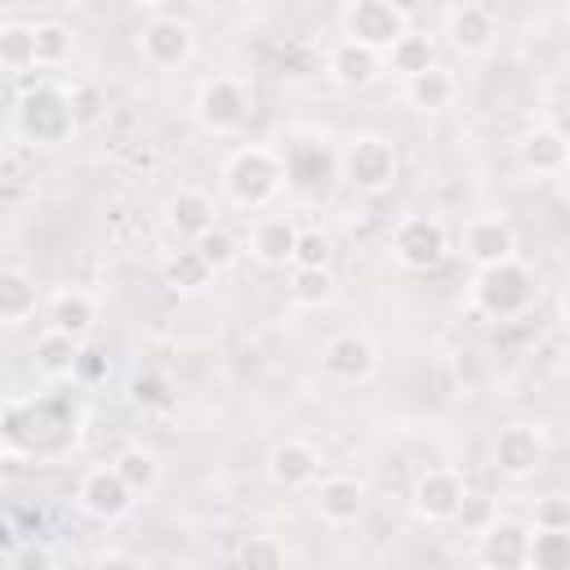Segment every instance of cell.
I'll return each instance as SVG.
<instances>
[{"mask_svg": "<svg viewBox=\"0 0 570 570\" xmlns=\"http://www.w3.org/2000/svg\"><path fill=\"white\" fill-rule=\"evenodd\" d=\"M285 187V165H281V151L263 147V142H249V147H236L227 160H223V191L232 205L240 209H263L281 196Z\"/></svg>", "mask_w": 570, "mask_h": 570, "instance_id": "6da1fadb", "label": "cell"}, {"mask_svg": "<svg viewBox=\"0 0 570 570\" xmlns=\"http://www.w3.org/2000/svg\"><path fill=\"white\" fill-rule=\"evenodd\" d=\"M534 303V272L521 258L472 272V307L490 321H512Z\"/></svg>", "mask_w": 570, "mask_h": 570, "instance_id": "7a4b0ae2", "label": "cell"}, {"mask_svg": "<svg viewBox=\"0 0 570 570\" xmlns=\"http://www.w3.org/2000/svg\"><path fill=\"white\" fill-rule=\"evenodd\" d=\"M13 125H18V134H22L27 142H36V147H58V142H67L71 129H76L67 89H58V85H36V89H27V94L18 98V107H13Z\"/></svg>", "mask_w": 570, "mask_h": 570, "instance_id": "3957f363", "label": "cell"}, {"mask_svg": "<svg viewBox=\"0 0 570 570\" xmlns=\"http://www.w3.org/2000/svg\"><path fill=\"white\" fill-rule=\"evenodd\" d=\"M401 174V160H396V147L379 134H356L343 151H338V178L361 191V196H383Z\"/></svg>", "mask_w": 570, "mask_h": 570, "instance_id": "277c9868", "label": "cell"}, {"mask_svg": "<svg viewBox=\"0 0 570 570\" xmlns=\"http://www.w3.org/2000/svg\"><path fill=\"white\" fill-rule=\"evenodd\" d=\"M338 27H343V40H356L374 53H387L392 40L410 31V13L392 0H347L338 9Z\"/></svg>", "mask_w": 570, "mask_h": 570, "instance_id": "5b68a950", "label": "cell"}, {"mask_svg": "<svg viewBox=\"0 0 570 570\" xmlns=\"http://www.w3.org/2000/svg\"><path fill=\"white\" fill-rule=\"evenodd\" d=\"M138 53L156 71H178L196 53V27L187 18H178V13H156L138 31Z\"/></svg>", "mask_w": 570, "mask_h": 570, "instance_id": "8992f818", "label": "cell"}, {"mask_svg": "<svg viewBox=\"0 0 570 570\" xmlns=\"http://www.w3.org/2000/svg\"><path fill=\"white\" fill-rule=\"evenodd\" d=\"M196 120H200L205 134H218V138L236 134L249 120V89H245V80H236V76L200 80V89H196Z\"/></svg>", "mask_w": 570, "mask_h": 570, "instance_id": "52a82bcc", "label": "cell"}, {"mask_svg": "<svg viewBox=\"0 0 570 570\" xmlns=\"http://www.w3.org/2000/svg\"><path fill=\"white\" fill-rule=\"evenodd\" d=\"M392 254L410 272H432L450 254V236H445L441 218H432V214H405L392 227Z\"/></svg>", "mask_w": 570, "mask_h": 570, "instance_id": "ba28073f", "label": "cell"}, {"mask_svg": "<svg viewBox=\"0 0 570 570\" xmlns=\"http://www.w3.org/2000/svg\"><path fill=\"white\" fill-rule=\"evenodd\" d=\"M494 36H499V22H494V9L490 4L463 0V4H450L445 9V40H450L454 53L485 58L494 49Z\"/></svg>", "mask_w": 570, "mask_h": 570, "instance_id": "9c48e42d", "label": "cell"}, {"mask_svg": "<svg viewBox=\"0 0 570 570\" xmlns=\"http://www.w3.org/2000/svg\"><path fill=\"white\" fill-rule=\"evenodd\" d=\"M321 370L334 383H365L379 370V347L361 330H343L321 347Z\"/></svg>", "mask_w": 570, "mask_h": 570, "instance_id": "30bf717a", "label": "cell"}, {"mask_svg": "<svg viewBox=\"0 0 570 570\" xmlns=\"http://www.w3.org/2000/svg\"><path fill=\"white\" fill-rule=\"evenodd\" d=\"M543 454H548V450H543V436H539V428H530V423H508V428H499L494 450H490L494 472L508 476V481L534 476V472L543 468Z\"/></svg>", "mask_w": 570, "mask_h": 570, "instance_id": "8fae6325", "label": "cell"}, {"mask_svg": "<svg viewBox=\"0 0 570 570\" xmlns=\"http://www.w3.org/2000/svg\"><path fill=\"white\" fill-rule=\"evenodd\" d=\"M463 490H468V485H463V476H459L454 468H423V472L414 476V485H410V508H414L419 521L441 525V521L454 517Z\"/></svg>", "mask_w": 570, "mask_h": 570, "instance_id": "7c38bea8", "label": "cell"}, {"mask_svg": "<svg viewBox=\"0 0 570 570\" xmlns=\"http://www.w3.org/2000/svg\"><path fill=\"white\" fill-rule=\"evenodd\" d=\"M463 258H468L476 272L517 258V232H512V223H508L503 214H476V218L463 227Z\"/></svg>", "mask_w": 570, "mask_h": 570, "instance_id": "4fadbf2b", "label": "cell"}, {"mask_svg": "<svg viewBox=\"0 0 570 570\" xmlns=\"http://www.w3.org/2000/svg\"><path fill=\"white\" fill-rule=\"evenodd\" d=\"M321 450L312 445V441H303V436H285V441H276L272 445V454H267V476L281 485V490H307V485H316L321 481Z\"/></svg>", "mask_w": 570, "mask_h": 570, "instance_id": "5bb4252c", "label": "cell"}, {"mask_svg": "<svg viewBox=\"0 0 570 570\" xmlns=\"http://www.w3.org/2000/svg\"><path fill=\"white\" fill-rule=\"evenodd\" d=\"M525 548H530V525L499 517L476 534V561L485 570H525Z\"/></svg>", "mask_w": 570, "mask_h": 570, "instance_id": "9a60e30c", "label": "cell"}, {"mask_svg": "<svg viewBox=\"0 0 570 570\" xmlns=\"http://www.w3.org/2000/svg\"><path fill=\"white\" fill-rule=\"evenodd\" d=\"M76 503H80L89 517H98V521H120V517L134 508V494L125 490V481H120L116 468L107 463V468H89V472L80 476Z\"/></svg>", "mask_w": 570, "mask_h": 570, "instance_id": "2e32d148", "label": "cell"}, {"mask_svg": "<svg viewBox=\"0 0 570 570\" xmlns=\"http://www.w3.org/2000/svg\"><path fill=\"white\" fill-rule=\"evenodd\" d=\"M281 165H285V183L298 191H321L330 178H338V156L316 138H303L289 151H281Z\"/></svg>", "mask_w": 570, "mask_h": 570, "instance_id": "e0dca14e", "label": "cell"}, {"mask_svg": "<svg viewBox=\"0 0 570 570\" xmlns=\"http://www.w3.org/2000/svg\"><path fill=\"white\" fill-rule=\"evenodd\" d=\"M517 160H521L525 174L557 178V174H566V165H570V142H566V134H561L557 125H534V129L521 134Z\"/></svg>", "mask_w": 570, "mask_h": 570, "instance_id": "ac0fdd59", "label": "cell"}, {"mask_svg": "<svg viewBox=\"0 0 570 570\" xmlns=\"http://www.w3.org/2000/svg\"><path fill=\"white\" fill-rule=\"evenodd\" d=\"M165 227H169L174 236H183L187 245H191L196 236L214 232V227H218V205H214V196L200 191V187H178V191L165 200Z\"/></svg>", "mask_w": 570, "mask_h": 570, "instance_id": "d6986e66", "label": "cell"}, {"mask_svg": "<svg viewBox=\"0 0 570 570\" xmlns=\"http://www.w3.org/2000/svg\"><path fill=\"white\" fill-rule=\"evenodd\" d=\"M325 71L343 89H365V85H374L383 76V53H374V49H365L356 40H334L330 53H325Z\"/></svg>", "mask_w": 570, "mask_h": 570, "instance_id": "ffe728a7", "label": "cell"}, {"mask_svg": "<svg viewBox=\"0 0 570 570\" xmlns=\"http://www.w3.org/2000/svg\"><path fill=\"white\" fill-rule=\"evenodd\" d=\"M294 240H298V223L285 218V214H267L249 232V254H254L258 267H289L294 263Z\"/></svg>", "mask_w": 570, "mask_h": 570, "instance_id": "44dd1931", "label": "cell"}, {"mask_svg": "<svg viewBox=\"0 0 570 570\" xmlns=\"http://www.w3.org/2000/svg\"><path fill=\"white\" fill-rule=\"evenodd\" d=\"M316 512L330 525H356L365 512V485L356 476H325L316 481Z\"/></svg>", "mask_w": 570, "mask_h": 570, "instance_id": "7402d4cb", "label": "cell"}, {"mask_svg": "<svg viewBox=\"0 0 570 570\" xmlns=\"http://www.w3.org/2000/svg\"><path fill=\"white\" fill-rule=\"evenodd\" d=\"M94 321H98V303H94L85 289H58V294L49 298V307H45V330L67 334V338H76V343L94 330Z\"/></svg>", "mask_w": 570, "mask_h": 570, "instance_id": "603a6c76", "label": "cell"}, {"mask_svg": "<svg viewBox=\"0 0 570 570\" xmlns=\"http://www.w3.org/2000/svg\"><path fill=\"white\" fill-rule=\"evenodd\" d=\"M428 67H436V40L423 36V31H414V27L405 36H396L392 49L383 53V71L401 76V85L414 80V76H423Z\"/></svg>", "mask_w": 570, "mask_h": 570, "instance_id": "cb8c5ba5", "label": "cell"}, {"mask_svg": "<svg viewBox=\"0 0 570 570\" xmlns=\"http://www.w3.org/2000/svg\"><path fill=\"white\" fill-rule=\"evenodd\" d=\"M36 303H40V285L36 276L18 272V267H4L0 272V325H22L36 316Z\"/></svg>", "mask_w": 570, "mask_h": 570, "instance_id": "d4e9b609", "label": "cell"}, {"mask_svg": "<svg viewBox=\"0 0 570 570\" xmlns=\"http://www.w3.org/2000/svg\"><path fill=\"white\" fill-rule=\"evenodd\" d=\"M405 102L414 107V111H445L450 102H454V94H459V85H454V76L436 62V67H428L423 76H414V80H405Z\"/></svg>", "mask_w": 570, "mask_h": 570, "instance_id": "484cf974", "label": "cell"}, {"mask_svg": "<svg viewBox=\"0 0 570 570\" xmlns=\"http://www.w3.org/2000/svg\"><path fill=\"white\" fill-rule=\"evenodd\" d=\"M116 476L125 481V490L138 499V494H151L156 481H160V459L147 450V445H125L116 459H111Z\"/></svg>", "mask_w": 570, "mask_h": 570, "instance_id": "4316f807", "label": "cell"}, {"mask_svg": "<svg viewBox=\"0 0 570 570\" xmlns=\"http://www.w3.org/2000/svg\"><path fill=\"white\" fill-rule=\"evenodd\" d=\"M76 352H80L76 338L45 330V334L36 338V347H31V361H36V370H40L45 379H71V370H76Z\"/></svg>", "mask_w": 570, "mask_h": 570, "instance_id": "83f0119b", "label": "cell"}, {"mask_svg": "<svg viewBox=\"0 0 570 570\" xmlns=\"http://www.w3.org/2000/svg\"><path fill=\"white\" fill-rule=\"evenodd\" d=\"M525 570H570V530H530Z\"/></svg>", "mask_w": 570, "mask_h": 570, "instance_id": "f1b7e54d", "label": "cell"}, {"mask_svg": "<svg viewBox=\"0 0 570 570\" xmlns=\"http://www.w3.org/2000/svg\"><path fill=\"white\" fill-rule=\"evenodd\" d=\"M338 281L330 267H289V298L298 307H325L334 298Z\"/></svg>", "mask_w": 570, "mask_h": 570, "instance_id": "f546056e", "label": "cell"}, {"mask_svg": "<svg viewBox=\"0 0 570 570\" xmlns=\"http://www.w3.org/2000/svg\"><path fill=\"white\" fill-rule=\"evenodd\" d=\"M31 40H36V67H62L67 58H71V49H76V36H71V27H62V22H36L31 27Z\"/></svg>", "mask_w": 570, "mask_h": 570, "instance_id": "4dcf8cb0", "label": "cell"}, {"mask_svg": "<svg viewBox=\"0 0 570 570\" xmlns=\"http://www.w3.org/2000/svg\"><path fill=\"white\" fill-rule=\"evenodd\" d=\"M0 67H9V71H27V67H36L31 22H0Z\"/></svg>", "mask_w": 570, "mask_h": 570, "instance_id": "1f68e13d", "label": "cell"}, {"mask_svg": "<svg viewBox=\"0 0 570 570\" xmlns=\"http://www.w3.org/2000/svg\"><path fill=\"white\" fill-rule=\"evenodd\" d=\"M165 281L174 285V289H183V294H196V289H205L209 281H214V272L200 263V254L187 245V249H178L169 263H165Z\"/></svg>", "mask_w": 570, "mask_h": 570, "instance_id": "d6a6232c", "label": "cell"}, {"mask_svg": "<svg viewBox=\"0 0 570 570\" xmlns=\"http://www.w3.org/2000/svg\"><path fill=\"white\" fill-rule=\"evenodd\" d=\"M450 521H454L459 530H468V534H481L485 525L499 521V503H494L485 490H463V499H459V508H454Z\"/></svg>", "mask_w": 570, "mask_h": 570, "instance_id": "836d02e7", "label": "cell"}, {"mask_svg": "<svg viewBox=\"0 0 570 570\" xmlns=\"http://www.w3.org/2000/svg\"><path fill=\"white\" fill-rule=\"evenodd\" d=\"M236 570H285V548L272 534H249L236 548Z\"/></svg>", "mask_w": 570, "mask_h": 570, "instance_id": "e575fe53", "label": "cell"}, {"mask_svg": "<svg viewBox=\"0 0 570 570\" xmlns=\"http://www.w3.org/2000/svg\"><path fill=\"white\" fill-rule=\"evenodd\" d=\"M191 249L200 254V263H205V267H209L214 276H218L223 267H232V263H236V254H240V245H236V236H232V232H227L223 223H218L214 232H205V236H196V240H191Z\"/></svg>", "mask_w": 570, "mask_h": 570, "instance_id": "d590c367", "label": "cell"}, {"mask_svg": "<svg viewBox=\"0 0 570 570\" xmlns=\"http://www.w3.org/2000/svg\"><path fill=\"white\" fill-rule=\"evenodd\" d=\"M330 254H334V240L321 227H298L294 263L289 267H330Z\"/></svg>", "mask_w": 570, "mask_h": 570, "instance_id": "8d00e7d4", "label": "cell"}, {"mask_svg": "<svg viewBox=\"0 0 570 570\" xmlns=\"http://www.w3.org/2000/svg\"><path fill=\"white\" fill-rule=\"evenodd\" d=\"M67 98H71V120H76V129H89V125L102 120L107 98H102L98 85H76V89H67Z\"/></svg>", "mask_w": 570, "mask_h": 570, "instance_id": "74e56055", "label": "cell"}, {"mask_svg": "<svg viewBox=\"0 0 570 570\" xmlns=\"http://www.w3.org/2000/svg\"><path fill=\"white\" fill-rule=\"evenodd\" d=\"M534 530H570V499L548 494L534 503Z\"/></svg>", "mask_w": 570, "mask_h": 570, "instance_id": "f35d334b", "label": "cell"}, {"mask_svg": "<svg viewBox=\"0 0 570 570\" xmlns=\"http://www.w3.org/2000/svg\"><path fill=\"white\" fill-rule=\"evenodd\" d=\"M102 374H107V356L94 352V347H80V352H76V370H71V379L94 383V379H102Z\"/></svg>", "mask_w": 570, "mask_h": 570, "instance_id": "ab89813d", "label": "cell"}, {"mask_svg": "<svg viewBox=\"0 0 570 570\" xmlns=\"http://www.w3.org/2000/svg\"><path fill=\"white\" fill-rule=\"evenodd\" d=\"M13 566H18V570H53V557H49V548H36V543H27V548H18Z\"/></svg>", "mask_w": 570, "mask_h": 570, "instance_id": "60d3db41", "label": "cell"}, {"mask_svg": "<svg viewBox=\"0 0 570 570\" xmlns=\"http://www.w3.org/2000/svg\"><path fill=\"white\" fill-rule=\"evenodd\" d=\"M94 570H147V566H142V557H134V552H120V548H111V552H102V557L94 561Z\"/></svg>", "mask_w": 570, "mask_h": 570, "instance_id": "b9f144b4", "label": "cell"}, {"mask_svg": "<svg viewBox=\"0 0 570 570\" xmlns=\"http://www.w3.org/2000/svg\"><path fill=\"white\" fill-rule=\"evenodd\" d=\"M160 387H165L160 379H138V383H134V396H138V401H151V405H160V401H165V392H160Z\"/></svg>", "mask_w": 570, "mask_h": 570, "instance_id": "7bdbcfd3", "label": "cell"}, {"mask_svg": "<svg viewBox=\"0 0 570 570\" xmlns=\"http://www.w3.org/2000/svg\"><path fill=\"white\" fill-rule=\"evenodd\" d=\"M9 543H13V530H9V521H0V552H9Z\"/></svg>", "mask_w": 570, "mask_h": 570, "instance_id": "ee69618b", "label": "cell"}]
</instances>
